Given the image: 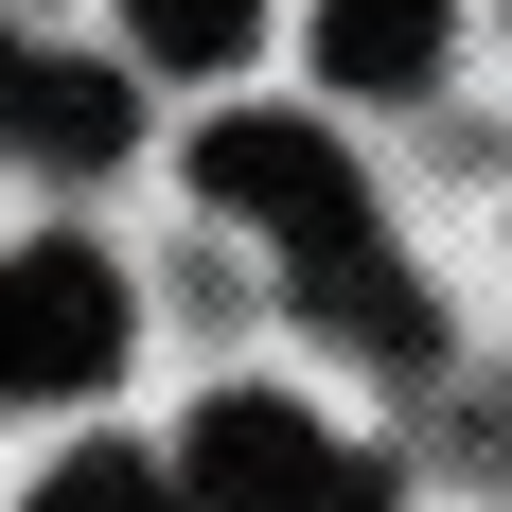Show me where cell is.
Returning <instances> with one entry per match:
<instances>
[{
	"label": "cell",
	"instance_id": "1",
	"mask_svg": "<svg viewBox=\"0 0 512 512\" xmlns=\"http://www.w3.org/2000/svg\"><path fill=\"white\" fill-rule=\"evenodd\" d=\"M195 195H212V212H248V230H283V248L371 230V195H354V159H336V124H283V106L195 124Z\"/></svg>",
	"mask_w": 512,
	"mask_h": 512
},
{
	"label": "cell",
	"instance_id": "2",
	"mask_svg": "<svg viewBox=\"0 0 512 512\" xmlns=\"http://www.w3.org/2000/svg\"><path fill=\"white\" fill-rule=\"evenodd\" d=\"M177 495H195V512H336V495H354V460H336L283 389H212L195 442H177Z\"/></svg>",
	"mask_w": 512,
	"mask_h": 512
},
{
	"label": "cell",
	"instance_id": "3",
	"mask_svg": "<svg viewBox=\"0 0 512 512\" xmlns=\"http://www.w3.org/2000/svg\"><path fill=\"white\" fill-rule=\"evenodd\" d=\"M124 371V283L89 248H18L0 265V407H36V389H106Z\"/></svg>",
	"mask_w": 512,
	"mask_h": 512
},
{
	"label": "cell",
	"instance_id": "4",
	"mask_svg": "<svg viewBox=\"0 0 512 512\" xmlns=\"http://www.w3.org/2000/svg\"><path fill=\"white\" fill-rule=\"evenodd\" d=\"M442 18L460 0H318V71L336 89H424L442 71Z\"/></svg>",
	"mask_w": 512,
	"mask_h": 512
},
{
	"label": "cell",
	"instance_id": "5",
	"mask_svg": "<svg viewBox=\"0 0 512 512\" xmlns=\"http://www.w3.org/2000/svg\"><path fill=\"white\" fill-rule=\"evenodd\" d=\"M18 142H36V159H124V71L18 53Z\"/></svg>",
	"mask_w": 512,
	"mask_h": 512
},
{
	"label": "cell",
	"instance_id": "6",
	"mask_svg": "<svg viewBox=\"0 0 512 512\" xmlns=\"http://www.w3.org/2000/svg\"><path fill=\"white\" fill-rule=\"evenodd\" d=\"M248 18H265V0H124V36H142L159 71H230V53H248Z\"/></svg>",
	"mask_w": 512,
	"mask_h": 512
},
{
	"label": "cell",
	"instance_id": "7",
	"mask_svg": "<svg viewBox=\"0 0 512 512\" xmlns=\"http://www.w3.org/2000/svg\"><path fill=\"white\" fill-rule=\"evenodd\" d=\"M36 512H195V495H177L159 460H106V442H89V460H53V477H36Z\"/></svg>",
	"mask_w": 512,
	"mask_h": 512
},
{
	"label": "cell",
	"instance_id": "8",
	"mask_svg": "<svg viewBox=\"0 0 512 512\" xmlns=\"http://www.w3.org/2000/svg\"><path fill=\"white\" fill-rule=\"evenodd\" d=\"M0 142H18V36H0Z\"/></svg>",
	"mask_w": 512,
	"mask_h": 512
}]
</instances>
